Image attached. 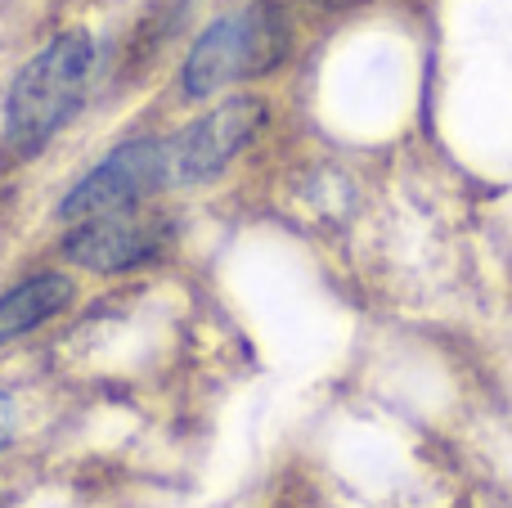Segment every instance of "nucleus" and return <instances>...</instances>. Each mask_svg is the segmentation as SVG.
<instances>
[{
  "mask_svg": "<svg viewBox=\"0 0 512 508\" xmlns=\"http://www.w3.org/2000/svg\"><path fill=\"white\" fill-rule=\"evenodd\" d=\"M270 5H283V0H270ZM306 5H351V0H306Z\"/></svg>",
  "mask_w": 512,
  "mask_h": 508,
  "instance_id": "nucleus-8",
  "label": "nucleus"
},
{
  "mask_svg": "<svg viewBox=\"0 0 512 508\" xmlns=\"http://www.w3.org/2000/svg\"><path fill=\"white\" fill-rule=\"evenodd\" d=\"M95 77V36L86 27L54 32L32 59L18 63L0 104V144L14 162L45 153L81 113Z\"/></svg>",
  "mask_w": 512,
  "mask_h": 508,
  "instance_id": "nucleus-1",
  "label": "nucleus"
},
{
  "mask_svg": "<svg viewBox=\"0 0 512 508\" xmlns=\"http://www.w3.org/2000/svg\"><path fill=\"white\" fill-rule=\"evenodd\" d=\"M171 248H176V216L167 207H158V198L72 221L59 234L63 266L86 270V275H104V279L153 266Z\"/></svg>",
  "mask_w": 512,
  "mask_h": 508,
  "instance_id": "nucleus-3",
  "label": "nucleus"
},
{
  "mask_svg": "<svg viewBox=\"0 0 512 508\" xmlns=\"http://www.w3.org/2000/svg\"><path fill=\"white\" fill-rule=\"evenodd\" d=\"M72 302H77V279L68 270H32L18 284H9L0 293V351L68 315Z\"/></svg>",
  "mask_w": 512,
  "mask_h": 508,
  "instance_id": "nucleus-6",
  "label": "nucleus"
},
{
  "mask_svg": "<svg viewBox=\"0 0 512 508\" xmlns=\"http://www.w3.org/2000/svg\"><path fill=\"white\" fill-rule=\"evenodd\" d=\"M270 122V104L252 90H230L207 113L167 135V180L171 189H194L221 180L234 162L248 153V144Z\"/></svg>",
  "mask_w": 512,
  "mask_h": 508,
  "instance_id": "nucleus-4",
  "label": "nucleus"
},
{
  "mask_svg": "<svg viewBox=\"0 0 512 508\" xmlns=\"http://www.w3.org/2000/svg\"><path fill=\"white\" fill-rule=\"evenodd\" d=\"M292 54V23L279 5L252 0L243 9L212 18L194 36L185 63H180V95L189 104L230 95L248 81L274 77Z\"/></svg>",
  "mask_w": 512,
  "mask_h": 508,
  "instance_id": "nucleus-2",
  "label": "nucleus"
},
{
  "mask_svg": "<svg viewBox=\"0 0 512 508\" xmlns=\"http://www.w3.org/2000/svg\"><path fill=\"white\" fill-rule=\"evenodd\" d=\"M14 428H18V414H14V401H9V392H0V450L14 441Z\"/></svg>",
  "mask_w": 512,
  "mask_h": 508,
  "instance_id": "nucleus-7",
  "label": "nucleus"
},
{
  "mask_svg": "<svg viewBox=\"0 0 512 508\" xmlns=\"http://www.w3.org/2000/svg\"><path fill=\"white\" fill-rule=\"evenodd\" d=\"M171 189L167 180V135H131V140L113 144L95 167H86L68 185V194L54 207V221L72 225L99 212H117V207L153 203V198Z\"/></svg>",
  "mask_w": 512,
  "mask_h": 508,
  "instance_id": "nucleus-5",
  "label": "nucleus"
}]
</instances>
